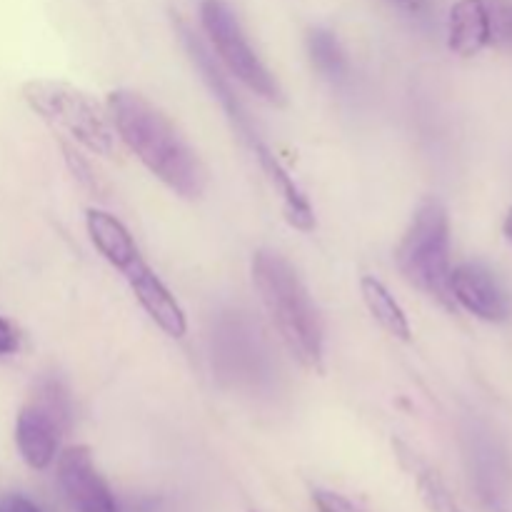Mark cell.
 Here are the masks:
<instances>
[{
    "mask_svg": "<svg viewBox=\"0 0 512 512\" xmlns=\"http://www.w3.org/2000/svg\"><path fill=\"white\" fill-rule=\"evenodd\" d=\"M105 110L125 148L183 200H198L208 190V168L190 148L173 120L135 90L108 93Z\"/></svg>",
    "mask_w": 512,
    "mask_h": 512,
    "instance_id": "1",
    "label": "cell"
},
{
    "mask_svg": "<svg viewBox=\"0 0 512 512\" xmlns=\"http://www.w3.org/2000/svg\"><path fill=\"white\" fill-rule=\"evenodd\" d=\"M250 273L255 290L293 360H298L310 373H323V320L293 263L285 255L263 248L253 255Z\"/></svg>",
    "mask_w": 512,
    "mask_h": 512,
    "instance_id": "2",
    "label": "cell"
},
{
    "mask_svg": "<svg viewBox=\"0 0 512 512\" xmlns=\"http://www.w3.org/2000/svg\"><path fill=\"white\" fill-rule=\"evenodd\" d=\"M85 228H88L95 250L115 270H120V275L125 278L128 288L133 290L140 308L148 313V318L170 338H185L188 318H185L183 305L175 300L168 285L150 268L130 230L113 213L100 208L85 210Z\"/></svg>",
    "mask_w": 512,
    "mask_h": 512,
    "instance_id": "3",
    "label": "cell"
},
{
    "mask_svg": "<svg viewBox=\"0 0 512 512\" xmlns=\"http://www.w3.org/2000/svg\"><path fill=\"white\" fill-rule=\"evenodd\" d=\"M395 263L413 288L455 310L450 298V215L443 200L435 195L420 200L395 248Z\"/></svg>",
    "mask_w": 512,
    "mask_h": 512,
    "instance_id": "4",
    "label": "cell"
},
{
    "mask_svg": "<svg viewBox=\"0 0 512 512\" xmlns=\"http://www.w3.org/2000/svg\"><path fill=\"white\" fill-rule=\"evenodd\" d=\"M23 100L43 123L70 135L88 153L113 158L115 130L108 110L85 90L63 80L35 78L23 85Z\"/></svg>",
    "mask_w": 512,
    "mask_h": 512,
    "instance_id": "5",
    "label": "cell"
},
{
    "mask_svg": "<svg viewBox=\"0 0 512 512\" xmlns=\"http://www.w3.org/2000/svg\"><path fill=\"white\" fill-rule=\"evenodd\" d=\"M200 23H203L210 45L218 53L220 63L228 68V73L235 80H240L250 93L263 98L265 103L283 108V88H280L275 75L268 70V65L258 58L253 45L248 43L243 28H240V20L235 18L230 5L223 3V0H203V5H200Z\"/></svg>",
    "mask_w": 512,
    "mask_h": 512,
    "instance_id": "6",
    "label": "cell"
},
{
    "mask_svg": "<svg viewBox=\"0 0 512 512\" xmlns=\"http://www.w3.org/2000/svg\"><path fill=\"white\" fill-rule=\"evenodd\" d=\"M70 428V398L58 380H43L15 420V445L33 470L55 460L60 438Z\"/></svg>",
    "mask_w": 512,
    "mask_h": 512,
    "instance_id": "7",
    "label": "cell"
},
{
    "mask_svg": "<svg viewBox=\"0 0 512 512\" xmlns=\"http://www.w3.org/2000/svg\"><path fill=\"white\" fill-rule=\"evenodd\" d=\"M58 480L75 512H120L88 445H73L60 453Z\"/></svg>",
    "mask_w": 512,
    "mask_h": 512,
    "instance_id": "8",
    "label": "cell"
},
{
    "mask_svg": "<svg viewBox=\"0 0 512 512\" xmlns=\"http://www.w3.org/2000/svg\"><path fill=\"white\" fill-rule=\"evenodd\" d=\"M450 298L485 323L508 320V298L495 275L480 263H463L450 270Z\"/></svg>",
    "mask_w": 512,
    "mask_h": 512,
    "instance_id": "9",
    "label": "cell"
},
{
    "mask_svg": "<svg viewBox=\"0 0 512 512\" xmlns=\"http://www.w3.org/2000/svg\"><path fill=\"white\" fill-rule=\"evenodd\" d=\"M178 33H180V40L185 43V50H188L190 58H193V63L198 65L200 73H203L208 88L213 90V95L220 100V105H223V110L228 113V118L233 120V125H235V130L240 133V138H243L245 143L250 145V150H253L255 145L260 143V135L253 130V123H250L248 113H245V108L240 105V100L235 98V93L230 90V83L225 80V75L220 73L218 65H215L213 55H210L208 48L200 43V38H195V33L188 28V23L180 18H178Z\"/></svg>",
    "mask_w": 512,
    "mask_h": 512,
    "instance_id": "10",
    "label": "cell"
},
{
    "mask_svg": "<svg viewBox=\"0 0 512 512\" xmlns=\"http://www.w3.org/2000/svg\"><path fill=\"white\" fill-rule=\"evenodd\" d=\"M495 45L488 0H455L448 15V48L460 58H475Z\"/></svg>",
    "mask_w": 512,
    "mask_h": 512,
    "instance_id": "11",
    "label": "cell"
},
{
    "mask_svg": "<svg viewBox=\"0 0 512 512\" xmlns=\"http://www.w3.org/2000/svg\"><path fill=\"white\" fill-rule=\"evenodd\" d=\"M253 153L255 160L260 163V168H263V173L268 175L270 185H273V188L278 190L280 198H283L285 220H288L295 230H300V233H313V230L318 228V220H315V210L313 205H310L308 195L300 190V185L295 183L293 175L285 170V165L280 163L278 155H275L263 140L255 145Z\"/></svg>",
    "mask_w": 512,
    "mask_h": 512,
    "instance_id": "12",
    "label": "cell"
},
{
    "mask_svg": "<svg viewBox=\"0 0 512 512\" xmlns=\"http://www.w3.org/2000/svg\"><path fill=\"white\" fill-rule=\"evenodd\" d=\"M360 295L365 300V308L373 315L375 323L385 330L388 335H393L395 340H403L408 343L413 338V330H410V320L405 315L403 305L395 300V295L390 293L388 285L383 280L373 278V275H363L360 278Z\"/></svg>",
    "mask_w": 512,
    "mask_h": 512,
    "instance_id": "13",
    "label": "cell"
},
{
    "mask_svg": "<svg viewBox=\"0 0 512 512\" xmlns=\"http://www.w3.org/2000/svg\"><path fill=\"white\" fill-rule=\"evenodd\" d=\"M395 450L400 453L403 465H408L415 475V483H418V493L423 498V503L428 505L430 512H463L458 505V500L453 498V493L448 490V485L443 483L438 473L433 468H428L425 463H420L403 443H395Z\"/></svg>",
    "mask_w": 512,
    "mask_h": 512,
    "instance_id": "14",
    "label": "cell"
},
{
    "mask_svg": "<svg viewBox=\"0 0 512 512\" xmlns=\"http://www.w3.org/2000/svg\"><path fill=\"white\" fill-rule=\"evenodd\" d=\"M308 53L310 63L323 78L343 80L348 75V58L345 50L340 48L338 38L330 30L315 28L308 33Z\"/></svg>",
    "mask_w": 512,
    "mask_h": 512,
    "instance_id": "15",
    "label": "cell"
},
{
    "mask_svg": "<svg viewBox=\"0 0 512 512\" xmlns=\"http://www.w3.org/2000/svg\"><path fill=\"white\" fill-rule=\"evenodd\" d=\"M493 15L495 45L512 43V0H488Z\"/></svg>",
    "mask_w": 512,
    "mask_h": 512,
    "instance_id": "16",
    "label": "cell"
},
{
    "mask_svg": "<svg viewBox=\"0 0 512 512\" xmlns=\"http://www.w3.org/2000/svg\"><path fill=\"white\" fill-rule=\"evenodd\" d=\"M313 503L318 512H363L358 505L350 503L348 498L330 490H313Z\"/></svg>",
    "mask_w": 512,
    "mask_h": 512,
    "instance_id": "17",
    "label": "cell"
},
{
    "mask_svg": "<svg viewBox=\"0 0 512 512\" xmlns=\"http://www.w3.org/2000/svg\"><path fill=\"white\" fill-rule=\"evenodd\" d=\"M20 348V335L5 318H0V355H13Z\"/></svg>",
    "mask_w": 512,
    "mask_h": 512,
    "instance_id": "18",
    "label": "cell"
},
{
    "mask_svg": "<svg viewBox=\"0 0 512 512\" xmlns=\"http://www.w3.org/2000/svg\"><path fill=\"white\" fill-rule=\"evenodd\" d=\"M5 512H40L35 508L30 500L20 498V495H13V498H8V503H5Z\"/></svg>",
    "mask_w": 512,
    "mask_h": 512,
    "instance_id": "19",
    "label": "cell"
},
{
    "mask_svg": "<svg viewBox=\"0 0 512 512\" xmlns=\"http://www.w3.org/2000/svg\"><path fill=\"white\" fill-rule=\"evenodd\" d=\"M393 3H398L400 8L410 10V13H420V10H425V3H428V0H393Z\"/></svg>",
    "mask_w": 512,
    "mask_h": 512,
    "instance_id": "20",
    "label": "cell"
},
{
    "mask_svg": "<svg viewBox=\"0 0 512 512\" xmlns=\"http://www.w3.org/2000/svg\"><path fill=\"white\" fill-rule=\"evenodd\" d=\"M503 233H505V238H508V240H510V243H512V205H510L508 215H505V223H503Z\"/></svg>",
    "mask_w": 512,
    "mask_h": 512,
    "instance_id": "21",
    "label": "cell"
}]
</instances>
